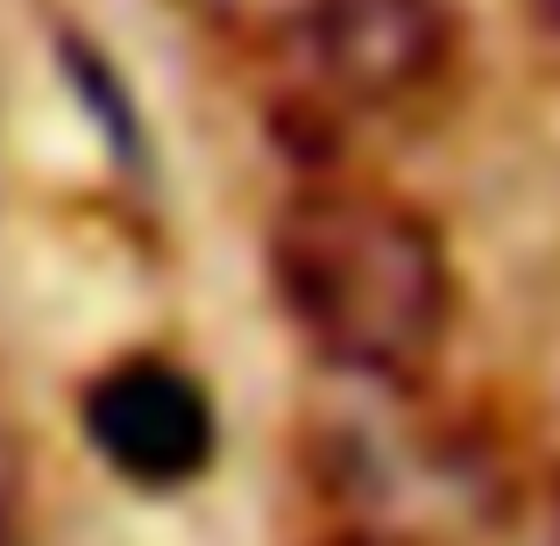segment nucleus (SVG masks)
<instances>
[{
  "mask_svg": "<svg viewBox=\"0 0 560 546\" xmlns=\"http://www.w3.org/2000/svg\"><path fill=\"white\" fill-rule=\"evenodd\" d=\"M270 284L299 341L362 391H411L454 327V256L411 199L327 178L284 199Z\"/></svg>",
  "mask_w": 560,
  "mask_h": 546,
  "instance_id": "obj_1",
  "label": "nucleus"
},
{
  "mask_svg": "<svg viewBox=\"0 0 560 546\" xmlns=\"http://www.w3.org/2000/svg\"><path fill=\"white\" fill-rule=\"evenodd\" d=\"M79 426L93 454L136 490H185L213 468L220 411L213 391L171 356H121L85 383Z\"/></svg>",
  "mask_w": 560,
  "mask_h": 546,
  "instance_id": "obj_2",
  "label": "nucleus"
},
{
  "mask_svg": "<svg viewBox=\"0 0 560 546\" xmlns=\"http://www.w3.org/2000/svg\"><path fill=\"white\" fill-rule=\"evenodd\" d=\"M291 50L319 71L334 100L411 107L454 71L462 28L447 0H313Z\"/></svg>",
  "mask_w": 560,
  "mask_h": 546,
  "instance_id": "obj_3",
  "label": "nucleus"
},
{
  "mask_svg": "<svg viewBox=\"0 0 560 546\" xmlns=\"http://www.w3.org/2000/svg\"><path fill=\"white\" fill-rule=\"evenodd\" d=\"M199 22H213L220 36L256 43V50H291L305 28V8L313 0H185Z\"/></svg>",
  "mask_w": 560,
  "mask_h": 546,
  "instance_id": "obj_4",
  "label": "nucleus"
},
{
  "mask_svg": "<svg viewBox=\"0 0 560 546\" xmlns=\"http://www.w3.org/2000/svg\"><path fill=\"white\" fill-rule=\"evenodd\" d=\"M14 504H22V433L0 411V525L14 519Z\"/></svg>",
  "mask_w": 560,
  "mask_h": 546,
  "instance_id": "obj_5",
  "label": "nucleus"
},
{
  "mask_svg": "<svg viewBox=\"0 0 560 546\" xmlns=\"http://www.w3.org/2000/svg\"><path fill=\"white\" fill-rule=\"evenodd\" d=\"M334 546H390V539H362V533H355V539H334Z\"/></svg>",
  "mask_w": 560,
  "mask_h": 546,
  "instance_id": "obj_6",
  "label": "nucleus"
},
{
  "mask_svg": "<svg viewBox=\"0 0 560 546\" xmlns=\"http://www.w3.org/2000/svg\"><path fill=\"white\" fill-rule=\"evenodd\" d=\"M547 14H553V22H560V0H547Z\"/></svg>",
  "mask_w": 560,
  "mask_h": 546,
  "instance_id": "obj_7",
  "label": "nucleus"
},
{
  "mask_svg": "<svg viewBox=\"0 0 560 546\" xmlns=\"http://www.w3.org/2000/svg\"><path fill=\"white\" fill-rule=\"evenodd\" d=\"M553 546H560V511H553Z\"/></svg>",
  "mask_w": 560,
  "mask_h": 546,
  "instance_id": "obj_8",
  "label": "nucleus"
}]
</instances>
